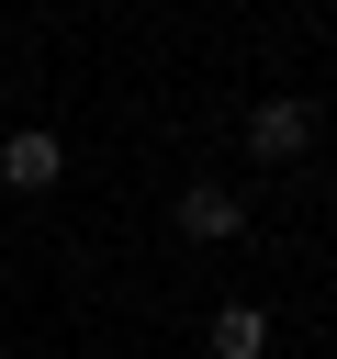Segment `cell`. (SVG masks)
Instances as JSON below:
<instances>
[{
	"mask_svg": "<svg viewBox=\"0 0 337 359\" xmlns=\"http://www.w3.org/2000/svg\"><path fill=\"white\" fill-rule=\"evenodd\" d=\"M303 146H315V101H292V90H281V101H258V112H247V157L292 168Z\"/></svg>",
	"mask_w": 337,
	"mask_h": 359,
	"instance_id": "obj_1",
	"label": "cell"
},
{
	"mask_svg": "<svg viewBox=\"0 0 337 359\" xmlns=\"http://www.w3.org/2000/svg\"><path fill=\"white\" fill-rule=\"evenodd\" d=\"M180 236H202V247L247 236V191L236 180H180Z\"/></svg>",
	"mask_w": 337,
	"mask_h": 359,
	"instance_id": "obj_2",
	"label": "cell"
},
{
	"mask_svg": "<svg viewBox=\"0 0 337 359\" xmlns=\"http://www.w3.org/2000/svg\"><path fill=\"white\" fill-rule=\"evenodd\" d=\"M56 180H67V135L22 123V135L0 146V191H56Z\"/></svg>",
	"mask_w": 337,
	"mask_h": 359,
	"instance_id": "obj_3",
	"label": "cell"
},
{
	"mask_svg": "<svg viewBox=\"0 0 337 359\" xmlns=\"http://www.w3.org/2000/svg\"><path fill=\"white\" fill-rule=\"evenodd\" d=\"M202 348H213V359H270V314H258V303H225V314L202 325Z\"/></svg>",
	"mask_w": 337,
	"mask_h": 359,
	"instance_id": "obj_4",
	"label": "cell"
}]
</instances>
